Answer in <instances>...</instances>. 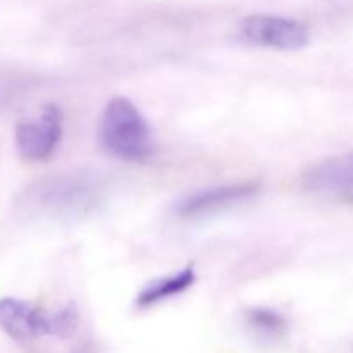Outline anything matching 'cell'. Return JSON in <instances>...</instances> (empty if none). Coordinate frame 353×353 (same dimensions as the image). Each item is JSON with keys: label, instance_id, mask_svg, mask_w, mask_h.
I'll return each instance as SVG.
<instances>
[{"label": "cell", "instance_id": "cell-1", "mask_svg": "<svg viewBox=\"0 0 353 353\" xmlns=\"http://www.w3.org/2000/svg\"><path fill=\"white\" fill-rule=\"evenodd\" d=\"M105 195V179L99 172H65L31 183L19 195L17 210L33 221L69 223L99 209Z\"/></svg>", "mask_w": 353, "mask_h": 353}, {"label": "cell", "instance_id": "cell-2", "mask_svg": "<svg viewBox=\"0 0 353 353\" xmlns=\"http://www.w3.org/2000/svg\"><path fill=\"white\" fill-rule=\"evenodd\" d=\"M100 141L109 154L128 162L147 161L154 150L150 124L126 97H116L103 109Z\"/></svg>", "mask_w": 353, "mask_h": 353}, {"label": "cell", "instance_id": "cell-3", "mask_svg": "<svg viewBox=\"0 0 353 353\" xmlns=\"http://www.w3.org/2000/svg\"><path fill=\"white\" fill-rule=\"evenodd\" d=\"M238 34L247 43L274 50L295 52L309 47L310 30L293 17L272 14H252L240 21Z\"/></svg>", "mask_w": 353, "mask_h": 353}, {"label": "cell", "instance_id": "cell-4", "mask_svg": "<svg viewBox=\"0 0 353 353\" xmlns=\"http://www.w3.org/2000/svg\"><path fill=\"white\" fill-rule=\"evenodd\" d=\"M62 110L55 103L41 107L34 119L21 121L16 126L14 140L24 161L41 162L52 157L62 138Z\"/></svg>", "mask_w": 353, "mask_h": 353}, {"label": "cell", "instance_id": "cell-5", "mask_svg": "<svg viewBox=\"0 0 353 353\" xmlns=\"http://www.w3.org/2000/svg\"><path fill=\"white\" fill-rule=\"evenodd\" d=\"M259 185L255 181L230 183V185L214 186V188L200 190L190 193L188 196L176 203V214L183 219H196V217L210 216L219 210L230 209L245 200L257 195Z\"/></svg>", "mask_w": 353, "mask_h": 353}, {"label": "cell", "instance_id": "cell-6", "mask_svg": "<svg viewBox=\"0 0 353 353\" xmlns=\"http://www.w3.org/2000/svg\"><path fill=\"white\" fill-rule=\"evenodd\" d=\"M302 185L324 199L353 200V150L312 165L303 172Z\"/></svg>", "mask_w": 353, "mask_h": 353}, {"label": "cell", "instance_id": "cell-7", "mask_svg": "<svg viewBox=\"0 0 353 353\" xmlns=\"http://www.w3.org/2000/svg\"><path fill=\"white\" fill-rule=\"evenodd\" d=\"M0 330L19 343L50 336V312L26 300L3 296L0 299Z\"/></svg>", "mask_w": 353, "mask_h": 353}, {"label": "cell", "instance_id": "cell-8", "mask_svg": "<svg viewBox=\"0 0 353 353\" xmlns=\"http://www.w3.org/2000/svg\"><path fill=\"white\" fill-rule=\"evenodd\" d=\"M196 281V272L192 265L176 271L165 278H157L145 285L137 296L138 307H152L155 303H161L164 300L172 299L176 295H181L186 290L192 288Z\"/></svg>", "mask_w": 353, "mask_h": 353}, {"label": "cell", "instance_id": "cell-9", "mask_svg": "<svg viewBox=\"0 0 353 353\" xmlns=\"http://www.w3.org/2000/svg\"><path fill=\"white\" fill-rule=\"evenodd\" d=\"M245 321L252 333L265 341H276L283 338L288 331V323L276 310L268 307H254L245 312Z\"/></svg>", "mask_w": 353, "mask_h": 353}, {"label": "cell", "instance_id": "cell-10", "mask_svg": "<svg viewBox=\"0 0 353 353\" xmlns=\"http://www.w3.org/2000/svg\"><path fill=\"white\" fill-rule=\"evenodd\" d=\"M79 314L74 303L62 307L57 312H50V336L71 338L78 331Z\"/></svg>", "mask_w": 353, "mask_h": 353}, {"label": "cell", "instance_id": "cell-11", "mask_svg": "<svg viewBox=\"0 0 353 353\" xmlns=\"http://www.w3.org/2000/svg\"><path fill=\"white\" fill-rule=\"evenodd\" d=\"M79 353H88V352H79Z\"/></svg>", "mask_w": 353, "mask_h": 353}]
</instances>
